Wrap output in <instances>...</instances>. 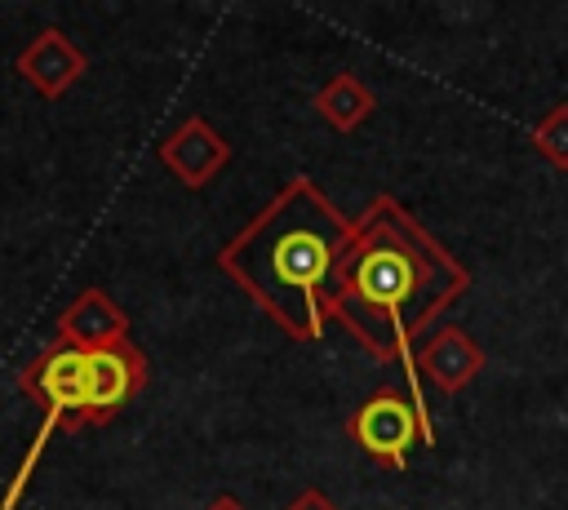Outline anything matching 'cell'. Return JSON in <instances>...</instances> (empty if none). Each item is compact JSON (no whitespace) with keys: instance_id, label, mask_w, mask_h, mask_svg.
I'll list each match as a JSON object with an SVG mask.
<instances>
[{"instance_id":"cell-13","label":"cell","mask_w":568,"mask_h":510,"mask_svg":"<svg viewBox=\"0 0 568 510\" xmlns=\"http://www.w3.org/2000/svg\"><path fill=\"white\" fill-rule=\"evenodd\" d=\"M204 510H244V506H240V497H231V492H217V497H213Z\"/></svg>"},{"instance_id":"cell-4","label":"cell","mask_w":568,"mask_h":510,"mask_svg":"<svg viewBox=\"0 0 568 510\" xmlns=\"http://www.w3.org/2000/svg\"><path fill=\"white\" fill-rule=\"evenodd\" d=\"M346 430L386 470H404L413 443H422V421H417L413 404L404 395H395V390H382V395L364 399L355 408V417L346 421Z\"/></svg>"},{"instance_id":"cell-12","label":"cell","mask_w":568,"mask_h":510,"mask_svg":"<svg viewBox=\"0 0 568 510\" xmlns=\"http://www.w3.org/2000/svg\"><path fill=\"white\" fill-rule=\"evenodd\" d=\"M284 510H337V506H333V497L324 488H302Z\"/></svg>"},{"instance_id":"cell-5","label":"cell","mask_w":568,"mask_h":510,"mask_svg":"<svg viewBox=\"0 0 568 510\" xmlns=\"http://www.w3.org/2000/svg\"><path fill=\"white\" fill-rule=\"evenodd\" d=\"M155 155H160V164H164L182 186L200 191V186H209V182L226 169L231 142H226L204 115H186V120L155 146Z\"/></svg>"},{"instance_id":"cell-8","label":"cell","mask_w":568,"mask_h":510,"mask_svg":"<svg viewBox=\"0 0 568 510\" xmlns=\"http://www.w3.org/2000/svg\"><path fill=\"white\" fill-rule=\"evenodd\" d=\"M413 368H417L422 381H430L435 390L453 395V390H462L466 381L479 377L484 350H479L457 324H444V328H435V333L413 350Z\"/></svg>"},{"instance_id":"cell-6","label":"cell","mask_w":568,"mask_h":510,"mask_svg":"<svg viewBox=\"0 0 568 510\" xmlns=\"http://www.w3.org/2000/svg\"><path fill=\"white\" fill-rule=\"evenodd\" d=\"M146 381V355L133 341L106 346V350H89V412L84 421L98 426L106 417H115Z\"/></svg>"},{"instance_id":"cell-1","label":"cell","mask_w":568,"mask_h":510,"mask_svg":"<svg viewBox=\"0 0 568 510\" xmlns=\"http://www.w3.org/2000/svg\"><path fill=\"white\" fill-rule=\"evenodd\" d=\"M470 271L395 200L373 195L351 222L337 266L324 288V319L342 324L373 359H399L408 373V404L422 421V443H435L413 341L466 293Z\"/></svg>"},{"instance_id":"cell-9","label":"cell","mask_w":568,"mask_h":510,"mask_svg":"<svg viewBox=\"0 0 568 510\" xmlns=\"http://www.w3.org/2000/svg\"><path fill=\"white\" fill-rule=\"evenodd\" d=\"M58 341L75 346V350H106L129 341V315L111 302L106 288H84L75 293V302L58 315Z\"/></svg>"},{"instance_id":"cell-7","label":"cell","mask_w":568,"mask_h":510,"mask_svg":"<svg viewBox=\"0 0 568 510\" xmlns=\"http://www.w3.org/2000/svg\"><path fill=\"white\" fill-rule=\"evenodd\" d=\"M18 75L40 93V98H62L84 71H89V58L84 49L62 31V27H44L31 35L27 49H18L13 58Z\"/></svg>"},{"instance_id":"cell-11","label":"cell","mask_w":568,"mask_h":510,"mask_svg":"<svg viewBox=\"0 0 568 510\" xmlns=\"http://www.w3.org/2000/svg\"><path fill=\"white\" fill-rule=\"evenodd\" d=\"M532 146H537V155H541L550 169L568 173V102L550 106V111L532 124Z\"/></svg>"},{"instance_id":"cell-3","label":"cell","mask_w":568,"mask_h":510,"mask_svg":"<svg viewBox=\"0 0 568 510\" xmlns=\"http://www.w3.org/2000/svg\"><path fill=\"white\" fill-rule=\"evenodd\" d=\"M18 386L44 408V421H40V430H36V439H31V448H27L22 466H18V475L9 479V488H4V497H0L4 510H13V506L22 501V492H27L31 475H36V466H40V452H44V443L53 439V430L89 426V421H84V412H89V350H75V346H67V341H53L49 350H40V355L22 368Z\"/></svg>"},{"instance_id":"cell-10","label":"cell","mask_w":568,"mask_h":510,"mask_svg":"<svg viewBox=\"0 0 568 510\" xmlns=\"http://www.w3.org/2000/svg\"><path fill=\"white\" fill-rule=\"evenodd\" d=\"M315 115L328 124V129H337V133H355L373 111H377V98H373V89L355 75V71H337L320 93H315Z\"/></svg>"},{"instance_id":"cell-2","label":"cell","mask_w":568,"mask_h":510,"mask_svg":"<svg viewBox=\"0 0 568 510\" xmlns=\"http://www.w3.org/2000/svg\"><path fill=\"white\" fill-rule=\"evenodd\" d=\"M351 222L315 177H288L222 248L217 271L231 275L293 341H320L324 288Z\"/></svg>"}]
</instances>
